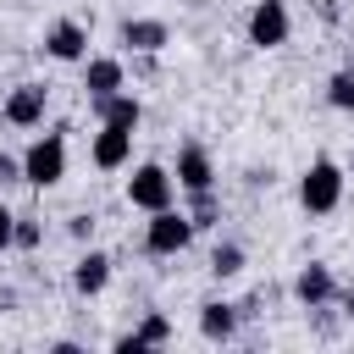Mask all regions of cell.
Segmentation results:
<instances>
[{
  "mask_svg": "<svg viewBox=\"0 0 354 354\" xmlns=\"http://www.w3.org/2000/svg\"><path fill=\"white\" fill-rule=\"evenodd\" d=\"M127 149H133V133L105 122V127H100V138H94V166H105V171H111V166H122V160H127Z\"/></svg>",
  "mask_w": 354,
  "mask_h": 354,
  "instance_id": "cell-10",
  "label": "cell"
},
{
  "mask_svg": "<svg viewBox=\"0 0 354 354\" xmlns=\"http://www.w3.org/2000/svg\"><path fill=\"white\" fill-rule=\"evenodd\" d=\"M44 116V88L39 83H22L11 100H6V122H17V127H33Z\"/></svg>",
  "mask_w": 354,
  "mask_h": 354,
  "instance_id": "cell-9",
  "label": "cell"
},
{
  "mask_svg": "<svg viewBox=\"0 0 354 354\" xmlns=\"http://www.w3.org/2000/svg\"><path fill=\"white\" fill-rule=\"evenodd\" d=\"M326 100H332L337 111H354V72H332V83H326Z\"/></svg>",
  "mask_w": 354,
  "mask_h": 354,
  "instance_id": "cell-18",
  "label": "cell"
},
{
  "mask_svg": "<svg viewBox=\"0 0 354 354\" xmlns=\"http://www.w3.org/2000/svg\"><path fill=\"white\" fill-rule=\"evenodd\" d=\"M61 171H66V138H61V133L33 138L28 155H22V177L39 183V188H50V183H61Z\"/></svg>",
  "mask_w": 354,
  "mask_h": 354,
  "instance_id": "cell-1",
  "label": "cell"
},
{
  "mask_svg": "<svg viewBox=\"0 0 354 354\" xmlns=\"http://www.w3.org/2000/svg\"><path fill=\"white\" fill-rule=\"evenodd\" d=\"M11 177H22V160H11V155H0V183H11Z\"/></svg>",
  "mask_w": 354,
  "mask_h": 354,
  "instance_id": "cell-20",
  "label": "cell"
},
{
  "mask_svg": "<svg viewBox=\"0 0 354 354\" xmlns=\"http://www.w3.org/2000/svg\"><path fill=\"white\" fill-rule=\"evenodd\" d=\"M188 238H194V221L166 205V210H155V221H149V232H144V249H149V254H177V249H188Z\"/></svg>",
  "mask_w": 354,
  "mask_h": 354,
  "instance_id": "cell-4",
  "label": "cell"
},
{
  "mask_svg": "<svg viewBox=\"0 0 354 354\" xmlns=\"http://www.w3.org/2000/svg\"><path fill=\"white\" fill-rule=\"evenodd\" d=\"M299 199H304V210H315V216L337 210V199H343V171H337L332 160H315V166L304 171V183H299Z\"/></svg>",
  "mask_w": 354,
  "mask_h": 354,
  "instance_id": "cell-2",
  "label": "cell"
},
{
  "mask_svg": "<svg viewBox=\"0 0 354 354\" xmlns=\"http://www.w3.org/2000/svg\"><path fill=\"white\" fill-rule=\"evenodd\" d=\"M232 326H238L232 304H199V332H205L210 343H227V337H232Z\"/></svg>",
  "mask_w": 354,
  "mask_h": 354,
  "instance_id": "cell-14",
  "label": "cell"
},
{
  "mask_svg": "<svg viewBox=\"0 0 354 354\" xmlns=\"http://www.w3.org/2000/svg\"><path fill=\"white\" fill-rule=\"evenodd\" d=\"M343 304H348V315H354V288H348V293H343Z\"/></svg>",
  "mask_w": 354,
  "mask_h": 354,
  "instance_id": "cell-22",
  "label": "cell"
},
{
  "mask_svg": "<svg viewBox=\"0 0 354 354\" xmlns=\"http://www.w3.org/2000/svg\"><path fill=\"white\" fill-rule=\"evenodd\" d=\"M293 293H299V304H310V310H321V304H326V299L337 293V282H332V271H326V266H315V260H310V266L299 271V282H293Z\"/></svg>",
  "mask_w": 354,
  "mask_h": 354,
  "instance_id": "cell-8",
  "label": "cell"
},
{
  "mask_svg": "<svg viewBox=\"0 0 354 354\" xmlns=\"http://www.w3.org/2000/svg\"><path fill=\"white\" fill-rule=\"evenodd\" d=\"M83 88H88L94 100H105V94H116V88H122V61H111V55H100V61H88V77H83Z\"/></svg>",
  "mask_w": 354,
  "mask_h": 354,
  "instance_id": "cell-12",
  "label": "cell"
},
{
  "mask_svg": "<svg viewBox=\"0 0 354 354\" xmlns=\"http://www.w3.org/2000/svg\"><path fill=\"white\" fill-rule=\"evenodd\" d=\"M210 271H216V277H238V271H243V249H238V243H221V249L210 254Z\"/></svg>",
  "mask_w": 354,
  "mask_h": 354,
  "instance_id": "cell-17",
  "label": "cell"
},
{
  "mask_svg": "<svg viewBox=\"0 0 354 354\" xmlns=\"http://www.w3.org/2000/svg\"><path fill=\"white\" fill-rule=\"evenodd\" d=\"M11 227H17V216H11V210H6V205H0V249H6V243H11Z\"/></svg>",
  "mask_w": 354,
  "mask_h": 354,
  "instance_id": "cell-21",
  "label": "cell"
},
{
  "mask_svg": "<svg viewBox=\"0 0 354 354\" xmlns=\"http://www.w3.org/2000/svg\"><path fill=\"white\" fill-rule=\"evenodd\" d=\"M133 337H138V343H144V348H160V343H166V337H171V321H166V315H144V321H138V332H133Z\"/></svg>",
  "mask_w": 354,
  "mask_h": 354,
  "instance_id": "cell-16",
  "label": "cell"
},
{
  "mask_svg": "<svg viewBox=\"0 0 354 354\" xmlns=\"http://www.w3.org/2000/svg\"><path fill=\"white\" fill-rule=\"evenodd\" d=\"M94 111H100V122H111V127H138V116H144V105L133 100V94H105V100H94Z\"/></svg>",
  "mask_w": 354,
  "mask_h": 354,
  "instance_id": "cell-11",
  "label": "cell"
},
{
  "mask_svg": "<svg viewBox=\"0 0 354 354\" xmlns=\"http://www.w3.org/2000/svg\"><path fill=\"white\" fill-rule=\"evenodd\" d=\"M122 44H133V50H160L166 44V22H122Z\"/></svg>",
  "mask_w": 354,
  "mask_h": 354,
  "instance_id": "cell-15",
  "label": "cell"
},
{
  "mask_svg": "<svg viewBox=\"0 0 354 354\" xmlns=\"http://www.w3.org/2000/svg\"><path fill=\"white\" fill-rule=\"evenodd\" d=\"M44 50L55 55V61H83V50H88V33H83V22H55L50 33H44Z\"/></svg>",
  "mask_w": 354,
  "mask_h": 354,
  "instance_id": "cell-6",
  "label": "cell"
},
{
  "mask_svg": "<svg viewBox=\"0 0 354 354\" xmlns=\"http://www.w3.org/2000/svg\"><path fill=\"white\" fill-rule=\"evenodd\" d=\"M105 282H111V260L88 249V254L77 260V271H72V288H77V293H100Z\"/></svg>",
  "mask_w": 354,
  "mask_h": 354,
  "instance_id": "cell-13",
  "label": "cell"
},
{
  "mask_svg": "<svg viewBox=\"0 0 354 354\" xmlns=\"http://www.w3.org/2000/svg\"><path fill=\"white\" fill-rule=\"evenodd\" d=\"M249 39H254L260 50H277V44L288 39V6H282V0H260V6L249 11Z\"/></svg>",
  "mask_w": 354,
  "mask_h": 354,
  "instance_id": "cell-5",
  "label": "cell"
},
{
  "mask_svg": "<svg viewBox=\"0 0 354 354\" xmlns=\"http://www.w3.org/2000/svg\"><path fill=\"white\" fill-rule=\"evenodd\" d=\"M11 243H17V249H39V221H22V216H17V227H11Z\"/></svg>",
  "mask_w": 354,
  "mask_h": 354,
  "instance_id": "cell-19",
  "label": "cell"
},
{
  "mask_svg": "<svg viewBox=\"0 0 354 354\" xmlns=\"http://www.w3.org/2000/svg\"><path fill=\"white\" fill-rule=\"evenodd\" d=\"M177 183H183L188 194H205V188L216 183V171H210V155H205L199 144H188V149L177 155Z\"/></svg>",
  "mask_w": 354,
  "mask_h": 354,
  "instance_id": "cell-7",
  "label": "cell"
},
{
  "mask_svg": "<svg viewBox=\"0 0 354 354\" xmlns=\"http://www.w3.org/2000/svg\"><path fill=\"white\" fill-rule=\"evenodd\" d=\"M127 199L138 205V210H166L171 205V171L166 166H138L133 177H127Z\"/></svg>",
  "mask_w": 354,
  "mask_h": 354,
  "instance_id": "cell-3",
  "label": "cell"
}]
</instances>
